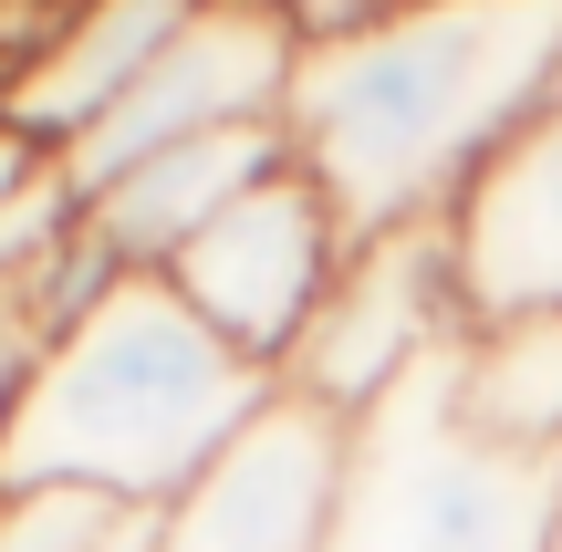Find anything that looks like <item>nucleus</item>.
Segmentation results:
<instances>
[{
    "label": "nucleus",
    "instance_id": "nucleus-3",
    "mask_svg": "<svg viewBox=\"0 0 562 552\" xmlns=\"http://www.w3.org/2000/svg\"><path fill=\"white\" fill-rule=\"evenodd\" d=\"M552 542H562V459L469 428L459 345L427 354L385 407L355 417L323 552H552Z\"/></svg>",
    "mask_w": 562,
    "mask_h": 552
},
{
    "label": "nucleus",
    "instance_id": "nucleus-12",
    "mask_svg": "<svg viewBox=\"0 0 562 552\" xmlns=\"http://www.w3.org/2000/svg\"><path fill=\"white\" fill-rule=\"evenodd\" d=\"M146 511H115L94 491H0V552H136Z\"/></svg>",
    "mask_w": 562,
    "mask_h": 552
},
{
    "label": "nucleus",
    "instance_id": "nucleus-11",
    "mask_svg": "<svg viewBox=\"0 0 562 552\" xmlns=\"http://www.w3.org/2000/svg\"><path fill=\"white\" fill-rule=\"evenodd\" d=\"M459 407L469 428L562 459V303L552 313H480L459 334Z\"/></svg>",
    "mask_w": 562,
    "mask_h": 552
},
{
    "label": "nucleus",
    "instance_id": "nucleus-17",
    "mask_svg": "<svg viewBox=\"0 0 562 552\" xmlns=\"http://www.w3.org/2000/svg\"><path fill=\"white\" fill-rule=\"evenodd\" d=\"M552 552H562V542H552Z\"/></svg>",
    "mask_w": 562,
    "mask_h": 552
},
{
    "label": "nucleus",
    "instance_id": "nucleus-15",
    "mask_svg": "<svg viewBox=\"0 0 562 552\" xmlns=\"http://www.w3.org/2000/svg\"><path fill=\"white\" fill-rule=\"evenodd\" d=\"M32 167H53V157H42V146H21L11 125H0V209H11V188L32 178Z\"/></svg>",
    "mask_w": 562,
    "mask_h": 552
},
{
    "label": "nucleus",
    "instance_id": "nucleus-5",
    "mask_svg": "<svg viewBox=\"0 0 562 552\" xmlns=\"http://www.w3.org/2000/svg\"><path fill=\"white\" fill-rule=\"evenodd\" d=\"M469 324H480V313H469V282H459V229L448 219L375 229V240L344 250V271H334V292H323L313 334L292 345L281 386L334 407V417H364V407H385L427 354H448Z\"/></svg>",
    "mask_w": 562,
    "mask_h": 552
},
{
    "label": "nucleus",
    "instance_id": "nucleus-8",
    "mask_svg": "<svg viewBox=\"0 0 562 552\" xmlns=\"http://www.w3.org/2000/svg\"><path fill=\"white\" fill-rule=\"evenodd\" d=\"M199 21V0H74L63 32L0 83V125L42 157H63L74 136H94L125 94L146 83V63Z\"/></svg>",
    "mask_w": 562,
    "mask_h": 552
},
{
    "label": "nucleus",
    "instance_id": "nucleus-13",
    "mask_svg": "<svg viewBox=\"0 0 562 552\" xmlns=\"http://www.w3.org/2000/svg\"><path fill=\"white\" fill-rule=\"evenodd\" d=\"M32 354H42L32 303H0V438H11V407H21V386H32Z\"/></svg>",
    "mask_w": 562,
    "mask_h": 552
},
{
    "label": "nucleus",
    "instance_id": "nucleus-16",
    "mask_svg": "<svg viewBox=\"0 0 562 552\" xmlns=\"http://www.w3.org/2000/svg\"><path fill=\"white\" fill-rule=\"evenodd\" d=\"M136 552H146V542H136Z\"/></svg>",
    "mask_w": 562,
    "mask_h": 552
},
{
    "label": "nucleus",
    "instance_id": "nucleus-9",
    "mask_svg": "<svg viewBox=\"0 0 562 552\" xmlns=\"http://www.w3.org/2000/svg\"><path fill=\"white\" fill-rule=\"evenodd\" d=\"M271 167H292V136H281V125H240V136L167 146V157L125 167L115 188H94V199H83V229L104 240L115 271H157V282H167V261H178L229 199H250Z\"/></svg>",
    "mask_w": 562,
    "mask_h": 552
},
{
    "label": "nucleus",
    "instance_id": "nucleus-10",
    "mask_svg": "<svg viewBox=\"0 0 562 552\" xmlns=\"http://www.w3.org/2000/svg\"><path fill=\"white\" fill-rule=\"evenodd\" d=\"M459 282L469 313H552L562 303V104L459 199Z\"/></svg>",
    "mask_w": 562,
    "mask_h": 552
},
{
    "label": "nucleus",
    "instance_id": "nucleus-7",
    "mask_svg": "<svg viewBox=\"0 0 562 552\" xmlns=\"http://www.w3.org/2000/svg\"><path fill=\"white\" fill-rule=\"evenodd\" d=\"M344 438L355 417L313 407V396L281 386L157 521H146V552H323L344 500Z\"/></svg>",
    "mask_w": 562,
    "mask_h": 552
},
{
    "label": "nucleus",
    "instance_id": "nucleus-1",
    "mask_svg": "<svg viewBox=\"0 0 562 552\" xmlns=\"http://www.w3.org/2000/svg\"><path fill=\"white\" fill-rule=\"evenodd\" d=\"M562 104V0H406L302 42L281 136L355 240L459 219V199Z\"/></svg>",
    "mask_w": 562,
    "mask_h": 552
},
{
    "label": "nucleus",
    "instance_id": "nucleus-6",
    "mask_svg": "<svg viewBox=\"0 0 562 552\" xmlns=\"http://www.w3.org/2000/svg\"><path fill=\"white\" fill-rule=\"evenodd\" d=\"M344 250H355L344 209L323 199L302 167H271L250 199H229L220 219L167 261V282H178V303L199 313L229 354H250V365L281 375L292 345L313 334L323 292H334V271H344Z\"/></svg>",
    "mask_w": 562,
    "mask_h": 552
},
{
    "label": "nucleus",
    "instance_id": "nucleus-4",
    "mask_svg": "<svg viewBox=\"0 0 562 552\" xmlns=\"http://www.w3.org/2000/svg\"><path fill=\"white\" fill-rule=\"evenodd\" d=\"M292 74H302V32L281 0H199L178 42L146 63V83L53 157V178L74 188V209L94 188H115L125 167L167 157V146H199V136H240V125H281L292 104Z\"/></svg>",
    "mask_w": 562,
    "mask_h": 552
},
{
    "label": "nucleus",
    "instance_id": "nucleus-2",
    "mask_svg": "<svg viewBox=\"0 0 562 552\" xmlns=\"http://www.w3.org/2000/svg\"><path fill=\"white\" fill-rule=\"evenodd\" d=\"M271 396L281 375L229 354L178 303V282L125 271L94 313L42 334L32 386L0 438V491H94L157 521Z\"/></svg>",
    "mask_w": 562,
    "mask_h": 552
},
{
    "label": "nucleus",
    "instance_id": "nucleus-14",
    "mask_svg": "<svg viewBox=\"0 0 562 552\" xmlns=\"http://www.w3.org/2000/svg\"><path fill=\"white\" fill-rule=\"evenodd\" d=\"M281 11H292V32H302V42H334V32H364V21L406 11V0H281Z\"/></svg>",
    "mask_w": 562,
    "mask_h": 552
}]
</instances>
